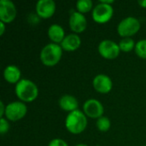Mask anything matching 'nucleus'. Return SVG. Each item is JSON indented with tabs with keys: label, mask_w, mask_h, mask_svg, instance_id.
<instances>
[{
	"label": "nucleus",
	"mask_w": 146,
	"mask_h": 146,
	"mask_svg": "<svg viewBox=\"0 0 146 146\" xmlns=\"http://www.w3.org/2000/svg\"><path fill=\"white\" fill-rule=\"evenodd\" d=\"M15 92L21 102H32L38 95V89L36 84L27 79H21L15 85Z\"/></svg>",
	"instance_id": "obj_1"
},
{
	"label": "nucleus",
	"mask_w": 146,
	"mask_h": 146,
	"mask_svg": "<svg viewBox=\"0 0 146 146\" xmlns=\"http://www.w3.org/2000/svg\"><path fill=\"white\" fill-rule=\"evenodd\" d=\"M87 126V118L84 112L77 110L68 114L65 119L67 130L73 134H79L84 132Z\"/></svg>",
	"instance_id": "obj_2"
},
{
	"label": "nucleus",
	"mask_w": 146,
	"mask_h": 146,
	"mask_svg": "<svg viewBox=\"0 0 146 146\" xmlns=\"http://www.w3.org/2000/svg\"><path fill=\"white\" fill-rule=\"evenodd\" d=\"M62 56V48L60 44L49 43L45 44L40 51V60L45 66H54L57 64Z\"/></svg>",
	"instance_id": "obj_3"
},
{
	"label": "nucleus",
	"mask_w": 146,
	"mask_h": 146,
	"mask_svg": "<svg viewBox=\"0 0 146 146\" xmlns=\"http://www.w3.org/2000/svg\"><path fill=\"white\" fill-rule=\"evenodd\" d=\"M140 21L134 16H127L122 19L118 26L117 32L123 38H131L140 29Z\"/></svg>",
	"instance_id": "obj_4"
},
{
	"label": "nucleus",
	"mask_w": 146,
	"mask_h": 146,
	"mask_svg": "<svg viewBox=\"0 0 146 146\" xmlns=\"http://www.w3.org/2000/svg\"><path fill=\"white\" fill-rule=\"evenodd\" d=\"M27 112V105L21 101L10 102L6 105L5 116L7 120L16 121L22 119Z\"/></svg>",
	"instance_id": "obj_5"
},
{
	"label": "nucleus",
	"mask_w": 146,
	"mask_h": 146,
	"mask_svg": "<svg viewBox=\"0 0 146 146\" xmlns=\"http://www.w3.org/2000/svg\"><path fill=\"white\" fill-rule=\"evenodd\" d=\"M114 9L111 4H107L99 2L92 9L93 20L100 24L108 22L113 16Z\"/></svg>",
	"instance_id": "obj_6"
},
{
	"label": "nucleus",
	"mask_w": 146,
	"mask_h": 146,
	"mask_svg": "<svg viewBox=\"0 0 146 146\" xmlns=\"http://www.w3.org/2000/svg\"><path fill=\"white\" fill-rule=\"evenodd\" d=\"M119 44L111 39H104L98 44L99 54L106 59H115L120 54Z\"/></svg>",
	"instance_id": "obj_7"
},
{
	"label": "nucleus",
	"mask_w": 146,
	"mask_h": 146,
	"mask_svg": "<svg viewBox=\"0 0 146 146\" xmlns=\"http://www.w3.org/2000/svg\"><path fill=\"white\" fill-rule=\"evenodd\" d=\"M83 111L86 116L93 119H98L103 116L104 109L100 101L95 98H90L84 103Z\"/></svg>",
	"instance_id": "obj_8"
},
{
	"label": "nucleus",
	"mask_w": 146,
	"mask_h": 146,
	"mask_svg": "<svg viewBox=\"0 0 146 146\" xmlns=\"http://www.w3.org/2000/svg\"><path fill=\"white\" fill-rule=\"evenodd\" d=\"M16 8L11 0H0V21L4 23L12 22L16 16Z\"/></svg>",
	"instance_id": "obj_9"
},
{
	"label": "nucleus",
	"mask_w": 146,
	"mask_h": 146,
	"mask_svg": "<svg viewBox=\"0 0 146 146\" xmlns=\"http://www.w3.org/2000/svg\"><path fill=\"white\" fill-rule=\"evenodd\" d=\"M69 27L72 31L74 32V33H80L86 30L87 26V21L84 14L74 11L69 16Z\"/></svg>",
	"instance_id": "obj_10"
},
{
	"label": "nucleus",
	"mask_w": 146,
	"mask_h": 146,
	"mask_svg": "<svg viewBox=\"0 0 146 146\" xmlns=\"http://www.w3.org/2000/svg\"><path fill=\"white\" fill-rule=\"evenodd\" d=\"M92 85L94 89L100 93L110 92L113 86L111 79L104 74H99L96 75L92 80Z\"/></svg>",
	"instance_id": "obj_11"
},
{
	"label": "nucleus",
	"mask_w": 146,
	"mask_h": 146,
	"mask_svg": "<svg viewBox=\"0 0 146 146\" xmlns=\"http://www.w3.org/2000/svg\"><path fill=\"white\" fill-rule=\"evenodd\" d=\"M56 11V3L53 0H38L36 3V12L41 18H49Z\"/></svg>",
	"instance_id": "obj_12"
},
{
	"label": "nucleus",
	"mask_w": 146,
	"mask_h": 146,
	"mask_svg": "<svg viewBox=\"0 0 146 146\" xmlns=\"http://www.w3.org/2000/svg\"><path fill=\"white\" fill-rule=\"evenodd\" d=\"M81 44L80 37L76 33H69L65 36L64 39L60 44L62 50L67 51H74Z\"/></svg>",
	"instance_id": "obj_13"
},
{
	"label": "nucleus",
	"mask_w": 146,
	"mask_h": 146,
	"mask_svg": "<svg viewBox=\"0 0 146 146\" xmlns=\"http://www.w3.org/2000/svg\"><path fill=\"white\" fill-rule=\"evenodd\" d=\"M58 104L62 110L68 113L77 110L79 107V102L77 98L68 94H65L62 96L58 100Z\"/></svg>",
	"instance_id": "obj_14"
},
{
	"label": "nucleus",
	"mask_w": 146,
	"mask_h": 146,
	"mask_svg": "<svg viewBox=\"0 0 146 146\" xmlns=\"http://www.w3.org/2000/svg\"><path fill=\"white\" fill-rule=\"evenodd\" d=\"M21 70L15 65H9L3 70V78L4 80L10 84H17L21 79Z\"/></svg>",
	"instance_id": "obj_15"
},
{
	"label": "nucleus",
	"mask_w": 146,
	"mask_h": 146,
	"mask_svg": "<svg viewBox=\"0 0 146 146\" xmlns=\"http://www.w3.org/2000/svg\"><path fill=\"white\" fill-rule=\"evenodd\" d=\"M48 36L52 43L61 44L65 38V31L63 27L59 24H52L48 28Z\"/></svg>",
	"instance_id": "obj_16"
},
{
	"label": "nucleus",
	"mask_w": 146,
	"mask_h": 146,
	"mask_svg": "<svg viewBox=\"0 0 146 146\" xmlns=\"http://www.w3.org/2000/svg\"><path fill=\"white\" fill-rule=\"evenodd\" d=\"M135 45H136V44L132 38H123L119 43L121 50H122L124 52L131 51L132 50H133L135 48Z\"/></svg>",
	"instance_id": "obj_17"
},
{
	"label": "nucleus",
	"mask_w": 146,
	"mask_h": 146,
	"mask_svg": "<svg viewBox=\"0 0 146 146\" xmlns=\"http://www.w3.org/2000/svg\"><path fill=\"white\" fill-rule=\"evenodd\" d=\"M93 7V3L92 0H78L76 2V8L79 12L84 14L89 12Z\"/></svg>",
	"instance_id": "obj_18"
},
{
	"label": "nucleus",
	"mask_w": 146,
	"mask_h": 146,
	"mask_svg": "<svg viewBox=\"0 0 146 146\" xmlns=\"http://www.w3.org/2000/svg\"><path fill=\"white\" fill-rule=\"evenodd\" d=\"M97 127L100 132H107L111 126L110 120L106 116H101L97 120Z\"/></svg>",
	"instance_id": "obj_19"
},
{
	"label": "nucleus",
	"mask_w": 146,
	"mask_h": 146,
	"mask_svg": "<svg viewBox=\"0 0 146 146\" xmlns=\"http://www.w3.org/2000/svg\"><path fill=\"white\" fill-rule=\"evenodd\" d=\"M135 52L136 54L144 59H146V39H140L136 43L135 45Z\"/></svg>",
	"instance_id": "obj_20"
},
{
	"label": "nucleus",
	"mask_w": 146,
	"mask_h": 146,
	"mask_svg": "<svg viewBox=\"0 0 146 146\" xmlns=\"http://www.w3.org/2000/svg\"><path fill=\"white\" fill-rule=\"evenodd\" d=\"M9 129V123L7 119L2 117L0 119V133L2 135H3L4 133H6Z\"/></svg>",
	"instance_id": "obj_21"
},
{
	"label": "nucleus",
	"mask_w": 146,
	"mask_h": 146,
	"mask_svg": "<svg viewBox=\"0 0 146 146\" xmlns=\"http://www.w3.org/2000/svg\"><path fill=\"white\" fill-rule=\"evenodd\" d=\"M48 146H68V145L62 139H54L50 141Z\"/></svg>",
	"instance_id": "obj_22"
},
{
	"label": "nucleus",
	"mask_w": 146,
	"mask_h": 146,
	"mask_svg": "<svg viewBox=\"0 0 146 146\" xmlns=\"http://www.w3.org/2000/svg\"><path fill=\"white\" fill-rule=\"evenodd\" d=\"M5 110H6V106H4V104L3 101L0 102V116L1 118L3 117V115H5Z\"/></svg>",
	"instance_id": "obj_23"
},
{
	"label": "nucleus",
	"mask_w": 146,
	"mask_h": 146,
	"mask_svg": "<svg viewBox=\"0 0 146 146\" xmlns=\"http://www.w3.org/2000/svg\"><path fill=\"white\" fill-rule=\"evenodd\" d=\"M5 31V23L0 21V35H3Z\"/></svg>",
	"instance_id": "obj_24"
},
{
	"label": "nucleus",
	"mask_w": 146,
	"mask_h": 146,
	"mask_svg": "<svg viewBox=\"0 0 146 146\" xmlns=\"http://www.w3.org/2000/svg\"><path fill=\"white\" fill-rule=\"evenodd\" d=\"M138 3H139V4L141 7L146 8V0H139Z\"/></svg>",
	"instance_id": "obj_25"
},
{
	"label": "nucleus",
	"mask_w": 146,
	"mask_h": 146,
	"mask_svg": "<svg viewBox=\"0 0 146 146\" xmlns=\"http://www.w3.org/2000/svg\"><path fill=\"white\" fill-rule=\"evenodd\" d=\"M99 2L104 3H107V4H111L114 3V0H100Z\"/></svg>",
	"instance_id": "obj_26"
},
{
	"label": "nucleus",
	"mask_w": 146,
	"mask_h": 146,
	"mask_svg": "<svg viewBox=\"0 0 146 146\" xmlns=\"http://www.w3.org/2000/svg\"><path fill=\"white\" fill-rule=\"evenodd\" d=\"M75 146H89V145H86V144H78V145H76Z\"/></svg>",
	"instance_id": "obj_27"
},
{
	"label": "nucleus",
	"mask_w": 146,
	"mask_h": 146,
	"mask_svg": "<svg viewBox=\"0 0 146 146\" xmlns=\"http://www.w3.org/2000/svg\"><path fill=\"white\" fill-rule=\"evenodd\" d=\"M144 146H146V145H144Z\"/></svg>",
	"instance_id": "obj_28"
}]
</instances>
